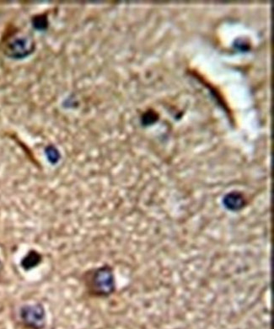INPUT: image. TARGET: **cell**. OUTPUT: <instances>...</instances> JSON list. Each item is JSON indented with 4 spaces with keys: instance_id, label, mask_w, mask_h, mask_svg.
Listing matches in <instances>:
<instances>
[{
    "instance_id": "obj_1",
    "label": "cell",
    "mask_w": 274,
    "mask_h": 329,
    "mask_svg": "<svg viewBox=\"0 0 274 329\" xmlns=\"http://www.w3.org/2000/svg\"><path fill=\"white\" fill-rule=\"evenodd\" d=\"M83 281L87 293L93 297H108L116 291L112 268L109 265L90 269L84 274Z\"/></svg>"
},
{
    "instance_id": "obj_5",
    "label": "cell",
    "mask_w": 274,
    "mask_h": 329,
    "mask_svg": "<svg viewBox=\"0 0 274 329\" xmlns=\"http://www.w3.org/2000/svg\"><path fill=\"white\" fill-rule=\"evenodd\" d=\"M2 270H3V265H2V263L0 261V273H1Z\"/></svg>"
},
{
    "instance_id": "obj_4",
    "label": "cell",
    "mask_w": 274,
    "mask_h": 329,
    "mask_svg": "<svg viewBox=\"0 0 274 329\" xmlns=\"http://www.w3.org/2000/svg\"><path fill=\"white\" fill-rule=\"evenodd\" d=\"M224 201H226V206H228V209L234 210V211L242 209V206L244 205L243 197L236 193H232V194L228 195L224 198Z\"/></svg>"
},
{
    "instance_id": "obj_2",
    "label": "cell",
    "mask_w": 274,
    "mask_h": 329,
    "mask_svg": "<svg viewBox=\"0 0 274 329\" xmlns=\"http://www.w3.org/2000/svg\"><path fill=\"white\" fill-rule=\"evenodd\" d=\"M34 49L35 42L32 38L20 31L10 33L4 40V52L11 58H24L32 53Z\"/></svg>"
},
{
    "instance_id": "obj_3",
    "label": "cell",
    "mask_w": 274,
    "mask_h": 329,
    "mask_svg": "<svg viewBox=\"0 0 274 329\" xmlns=\"http://www.w3.org/2000/svg\"><path fill=\"white\" fill-rule=\"evenodd\" d=\"M20 317L24 325L28 328L40 329L43 328L45 311L40 304L24 306L20 312Z\"/></svg>"
}]
</instances>
